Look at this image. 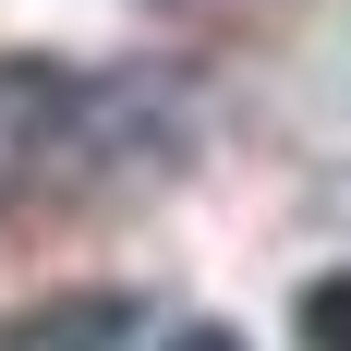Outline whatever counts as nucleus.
<instances>
[{"mask_svg":"<svg viewBox=\"0 0 351 351\" xmlns=\"http://www.w3.org/2000/svg\"><path fill=\"white\" fill-rule=\"evenodd\" d=\"M73 85L61 61H0V206L12 194H36V182L61 170V145H73Z\"/></svg>","mask_w":351,"mask_h":351,"instance_id":"obj_2","label":"nucleus"},{"mask_svg":"<svg viewBox=\"0 0 351 351\" xmlns=\"http://www.w3.org/2000/svg\"><path fill=\"white\" fill-rule=\"evenodd\" d=\"M158 351H243V339H230V327H218V315H182V327H170V339H158Z\"/></svg>","mask_w":351,"mask_h":351,"instance_id":"obj_5","label":"nucleus"},{"mask_svg":"<svg viewBox=\"0 0 351 351\" xmlns=\"http://www.w3.org/2000/svg\"><path fill=\"white\" fill-rule=\"evenodd\" d=\"M291 315H303V351H351V279H315Z\"/></svg>","mask_w":351,"mask_h":351,"instance_id":"obj_4","label":"nucleus"},{"mask_svg":"<svg viewBox=\"0 0 351 351\" xmlns=\"http://www.w3.org/2000/svg\"><path fill=\"white\" fill-rule=\"evenodd\" d=\"M121 339H134V303H121V291H73L49 315L0 327V351H121Z\"/></svg>","mask_w":351,"mask_h":351,"instance_id":"obj_3","label":"nucleus"},{"mask_svg":"<svg viewBox=\"0 0 351 351\" xmlns=\"http://www.w3.org/2000/svg\"><path fill=\"white\" fill-rule=\"evenodd\" d=\"M182 158V85L170 73H121V85H85L73 97V145H61V182L97 194V182H145Z\"/></svg>","mask_w":351,"mask_h":351,"instance_id":"obj_1","label":"nucleus"}]
</instances>
